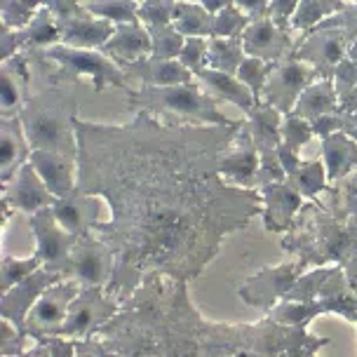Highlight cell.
Instances as JSON below:
<instances>
[{
  "instance_id": "1",
  "label": "cell",
  "mask_w": 357,
  "mask_h": 357,
  "mask_svg": "<svg viewBox=\"0 0 357 357\" xmlns=\"http://www.w3.org/2000/svg\"><path fill=\"white\" fill-rule=\"evenodd\" d=\"M240 127L242 120L169 125L144 111L125 125L75 120V190L111 207V219L92 228L116 254L108 296L123 303L151 273L193 282L223 240L264 212L259 190L219 174L221 153Z\"/></svg>"
},
{
  "instance_id": "2",
  "label": "cell",
  "mask_w": 357,
  "mask_h": 357,
  "mask_svg": "<svg viewBox=\"0 0 357 357\" xmlns=\"http://www.w3.org/2000/svg\"><path fill=\"white\" fill-rule=\"evenodd\" d=\"M202 324L188 282L151 273L94 336L116 357H197Z\"/></svg>"
},
{
  "instance_id": "3",
  "label": "cell",
  "mask_w": 357,
  "mask_h": 357,
  "mask_svg": "<svg viewBox=\"0 0 357 357\" xmlns=\"http://www.w3.org/2000/svg\"><path fill=\"white\" fill-rule=\"evenodd\" d=\"M280 247L305 268L339 266L357 289V172L305 200Z\"/></svg>"
},
{
  "instance_id": "4",
  "label": "cell",
  "mask_w": 357,
  "mask_h": 357,
  "mask_svg": "<svg viewBox=\"0 0 357 357\" xmlns=\"http://www.w3.org/2000/svg\"><path fill=\"white\" fill-rule=\"evenodd\" d=\"M329 339L308 334V327H291L266 315L259 322L223 324L205 320L197 357H317Z\"/></svg>"
},
{
  "instance_id": "5",
  "label": "cell",
  "mask_w": 357,
  "mask_h": 357,
  "mask_svg": "<svg viewBox=\"0 0 357 357\" xmlns=\"http://www.w3.org/2000/svg\"><path fill=\"white\" fill-rule=\"evenodd\" d=\"M78 106L68 85H47L43 92L31 94L19 113L31 149L54 151L78 162Z\"/></svg>"
},
{
  "instance_id": "6",
  "label": "cell",
  "mask_w": 357,
  "mask_h": 357,
  "mask_svg": "<svg viewBox=\"0 0 357 357\" xmlns=\"http://www.w3.org/2000/svg\"><path fill=\"white\" fill-rule=\"evenodd\" d=\"M127 94V108L132 113H151L153 118L169 125H235L238 120L226 118L216 99L197 82H181L169 87H137Z\"/></svg>"
},
{
  "instance_id": "7",
  "label": "cell",
  "mask_w": 357,
  "mask_h": 357,
  "mask_svg": "<svg viewBox=\"0 0 357 357\" xmlns=\"http://www.w3.org/2000/svg\"><path fill=\"white\" fill-rule=\"evenodd\" d=\"M29 56L33 61V68H40L45 73L50 85H75L87 78L97 94L106 87H118L123 92L132 89L127 73L101 50H80L59 43Z\"/></svg>"
},
{
  "instance_id": "8",
  "label": "cell",
  "mask_w": 357,
  "mask_h": 357,
  "mask_svg": "<svg viewBox=\"0 0 357 357\" xmlns=\"http://www.w3.org/2000/svg\"><path fill=\"white\" fill-rule=\"evenodd\" d=\"M123 310V303L106 294V287H80L78 296L68 305L66 320L59 331L63 339H89Z\"/></svg>"
},
{
  "instance_id": "9",
  "label": "cell",
  "mask_w": 357,
  "mask_h": 357,
  "mask_svg": "<svg viewBox=\"0 0 357 357\" xmlns=\"http://www.w3.org/2000/svg\"><path fill=\"white\" fill-rule=\"evenodd\" d=\"M282 113L275 106L257 101V106L247 113L245 125L250 127L254 144L261 155V174L259 186L271 181H284V169L280 162V149H282Z\"/></svg>"
},
{
  "instance_id": "10",
  "label": "cell",
  "mask_w": 357,
  "mask_h": 357,
  "mask_svg": "<svg viewBox=\"0 0 357 357\" xmlns=\"http://www.w3.org/2000/svg\"><path fill=\"white\" fill-rule=\"evenodd\" d=\"M303 273H305V266L301 261L268 266L264 271H259L257 275L247 278L238 289V294L247 305L264 310L268 315V312L289 294V289L296 284V280L301 278Z\"/></svg>"
},
{
  "instance_id": "11",
  "label": "cell",
  "mask_w": 357,
  "mask_h": 357,
  "mask_svg": "<svg viewBox=\"0 0 357 357\" xmlns=\"http://www.w3.org/2000/svg\"><path fill=\"white\" fill-rule=\"evenodd\" d=\"M348 47H350V38L346 36L343 29L317 26L308 31V33H301L294 50V56L310 63L320 78L334 80L336 68L348 56Z\"/></svg>"
},
{
  "instance_id": "12",
  "label": "cell",
  "mask_w": 357,
  "mask_h": 357,
  "mask_svg": "<svg viewBox=\"0 0 357 357\" xmlns=\"http://www.w3.org/2000/svg\"><path fill=\"white\" fill-rule=\"evenodd\" d=\"M29 226L36 240V252L40 254L43 266L71 280V254L75 245V235L63 231L54 219L52 207L29 216Z\"/></svg>"
},
{
  "instance_id": "13",
  "label": "cell",
  "mask_w": 357,
  "mask_h": 357,
  "mask_svg": "<svg viewBox=\"0 0 357 357\" xmlns=\"http://www.w3.org/2000/svg\"><path fill=\"white\" fill-rule=\"evenodd\" d=\"M317 78H320V75H317V71L310 63L296 59V56L291 54L273 66V73L268 75L261 101L275 106L282 116H289V113H294V106L298 97L303 94V89L312 85Z\"/></svg>"
},
{
  "instance_id": "14",
  "label": "cell",
  "mask_w": 357,
  "mask_h": 357,
  "mask_svg": "<svg viewBox=\"0 0 357 357\" xmlns=\"http://www.w3.org/2000/svg\"><path fill=\"white\" fill-rule=\"evenodd\" d=\"M80 291V284L73 280H61L50 287L45 294L38 298L33 308L29 310L24 331L29 339H43V336H59V331L66 320L68 305Z\"/></svg>"
},
{
  "instance_id": "15",
  "label": "cell",
  "mask_w": 357,
  "mask_h": 357,
  "mask_svg": "<svg viewBox=\"0 0 357 357\" xmlns=\"http://www.w3.org/2000/svg\"><path fill=\"white\" fill-rule=\"evenodd\" d=\"M116 254L94 233L75 238L71 254V280L80 287H106L111 282Z\"/></svg>"
},
{
  "instance_id": "16",
  "label": "cell",
  "mask_w": 357,
  "mask_h": 357,
  "mask_svg": "<svg viewBox=\"0 0 357 357\" xmlns=\"http://www.w3.org/2000/svg\"><path fill=\"white\" fill-rule=\"evenodd\" d=\"M301 33L284 29L271 15L252 19L250 26L242 33V47L247 56H259L268 63H278L294 54Z\"/></svg>"
},
{
  "instance_id": "17",
  "label": "cell",
  "mask_w": 357,
  "mask_h": 357,
  "mask_svg": "<svg viewBox=\"0 0 357 357\" xmlns=\"http://www.w3.org/2000/svg\"><path fill=\"white\" fill-rule=\"evenodd\" d=\"M219 174L223 181L233 183L240 188H259V174H261V155L254 144V137L250 127L242 120V127L235 132L231 144L219 158Z\"/></svg>"
},
{
  "instance_id": "18",
  "label": "cell",
  "mask_w": 357,
  "mask_h": 357,
  "mask_svg": "<svg viewBox=\"0 0 357 357\" xmlns=\"http://www.w3.org/2000/svg\"><path fill=\"white\" fill-rule=\"evenodd\" d=\"M61 36L56 29V17L50 8H40L36 17L22 29H3L0 33V61L15 54H33L59 45Z\"/></svg>"
},
{
  "instance_id": "19",
  "label": "cell",
  "mask_w": 357,
  "mask_h": 357,
  "mask_svg": "<svg viewBox=\"0 0 357 357\" xmlns=\"http://www.w3.org/2000/svg\"><path fill=\"white\" fill-rule=\"evenodd\" d=\"M56 202V195L47 188L40 174L31 162L24 165L15 176L3 186V207L12 209V212L22 214H36L40 209L52 207Z\"/></svg>"
},
{
  "instance_id": "20",
  "label": "cell",
  "mask_w": 357,
  "mask_h": 357,
  "mask_svg": "<svg viewBox=\"0 0 357 357\" xmlns=\"http://www.w3.org/2000/svg\"><path fill=\"white\" fill-rule=\"evenodd\" d=\"M61 280H66V278L54 271H47L45 266L38 268V271L31 273L29 278H24L22 282H17L10 291H5L3 298H0V317H8V320H12L24 331L29 310L33 308L36 301L50 289V287L61 282Z\"/></svg>"
},
{
  "instance_id": "21",
  "label": "cell",
  "mask_w": 357,
  "mask_h": 357,
  "mask_svg": "<svg viewBox=\"0 0 357 357\" xmlns=\"http://www.w3.org/2000/svg\"><path fill=\"white\" fill-rule=\"evenodd\" d=\"M264 200V228L268 233H280L284 235L294 226L298 212L303 207V195L291 186L289 181H271L257 188Z\"/></svg>"
},
{
  "instance_id": "22",
  "label": "cell",
  "mask_w": 357,
  "mask_h": 357,
  "mask_svg": "<svg viewBox=\"0 0 357 357\" xmlns=\"http://www.w3.org/2000/svg\"><path fill=\"white\" fill-rule=\"evenodd\" d=\"M33 61L29 54H15L0 61V118H17L31 97Z\"/></svg>"
},
{
  "instance_id": "23",
  "label": "cell",
  "mask_w": 357,
  "mask_h": 357,
  "mask_svg": "<svg viewBox=\"0 0 357 357\" xmlns=\"http://www.w3.org/2000/svg\"><path fill=\"white\" fill-rule=\"evenodd\" d=\"M56 29H59L61 43L68 47L80 50H101L104 43L113 36L116 24L99 19L82 8L73 15H59L56 17Z\"/></svg>"
},
{
  "instance_id": "24",
  "label": "cell",
  "mask_w": 357,
  "mask_h": 357,
  "mask_svg": "<svg viewBox=\"0 0 357 357\" xmlns=\"http://www.w3.org/2000/svg\"><path fill=\"white\" fill-rule=\"evenodd\" d=\"M280 162H282L284 178L303 195V200H317L327 190L329 186L327 167H324V160H320V158L317 160H301L298 153L289 151L282 144V149H280Z\"/></svg>"
},
{
  "instance_id": "25",
  "label": "cell",
  "mask_w": 357,
  "mask_h": 357,
  "mask_svg": "<svg viewBox=\"0 0 357 357\" xmlns=\"http://www.w3.org/2000/svg\"><path fill=\"white\" fill-rule=\"evenodd\" d=\"M29 162L33 165L40 178L47 183V188L52 190L56 197L71 195L75 186H78V162L61 155V153L36 149V151H31Z\"/></svg>"
},
{
  "instance_id": "26",
  "label": "cell",
  "mask_w": 357,
  "mask_h": 357,
  "mask_svg": "<svg viewBox=\"0 0 357 357\" xmlns=\"http://www.w3.org/2000/svg\"><path fill=\"white\" fill-rule=\"evenodd\" d=\"M52 214L63 231H68L75 238L92 233L94 223L99 221L97 195H85L80 190H73L66 197H56V202L52 205Z\"/></svg>"
},
{
  "instance_id": "27",
  "label": "cell",
  "mask_w": 357,
  "mask_h": 357,
  "mask_svg": "<svg viewBox=\"0 0 357 357\" xmlns=\"http://www.w3.org/2000/svg\"><path fill=\"white\" fill-rule=\"evenodd\" d=\"M31 144L22 118H0V183H8L31 158Z\"/></svg>"
},
{
  "instance_id": "28",
  "label": "cell",
  "mask_w": 357,
  "mask_h": 357,
  "mask_svg": "<svg viewBox=\"0 0 357 357\" xmlns=\"http://www.w3.org/2000/svg\"><path fill=\"white\" fill-rule=\"evenodd\" d=\"M101 52L111 56L118 66L142 61L151 56V33L142 22L118 24L113 36L101 47Z\"/></svg>"
},
{
  "instance_id": "29",
  "label": "cell",
  "mask_w": 357,
  "mask_h": 357,
  "mask_svg": "<svg viewBox=\"0 0 357 357\" xmlns=\"http://www.w3.org/2000/svg\"><path fill=\"white\" fill-rule=\"evenodd\" d=\"M195 82L205 89L209 97H214L216 101H228V104H233L235 108H240L245 116L257 106L254 92L235 73L216 71V68L207 66L195 75Z\"/></svg>"
},
{
  "instance_id": "30",
  "label": "cell",
  "mask_w": 357,
  "mask_h": 357,
  "mask_svg": "<svg viewBox=\"0 0 357 357\" xmlns=\"http://www.w3.org/2000/svg\"><path fill=\"white\" fill-rule=\"evenodd\" d=\"M120 68L127 73V78H137L144 87H169L195 80V75L178 59H153V56H146L142 61L125 63Z\"/></svg>"
},
{
  "instance_id": "31",
  "label": "cell",
  "mask_w": 357,
  "mask_h": 357,
  "mask_svg": "<svg viewBox=\"0 0 357 357\" xmlns=\"http://www.w3.org/2000/svg\"><path fill=\"white\" fill-rule=\"evenodd\" d=\"M40 8H50L54 17L73 15L82 10V0H0V24L3 29H22Z\"/></svg>"
},
{
  "instance_id": "32",
  "label": "cell",
  "mask_w": 357,
  "mask_h": 357,
  "mask_svg": "<svg viewBox=\"0 0 357 357\" xmlns=\"http://www.w3.org/2000/svg\"><path fill=\"white\" fill-rule=\"evenodd\" d=\"M322 160L327 167L329 183L350 176L353 172H357V139L346 132H334L322 137Z\"/></svg>"
},
{
  "instance_id": "33",
  "label": "cell",
  "mask_w": 357,
  "mask_h": 357,
  "mask_svg": "<svg viewBox=\"0 0 357 357\" xmlns=\"http://www.w3.org/2000/svg\"><path fill=\"white\" fill-rule=\"evenodd\" d=\"M339 111V92H336L334 80L317 78L312 85L303 89V94L298 97L294 113L310 123H315L317 118L329 116V113Z\"/></svg>"
},
{
  "instance_id": "34",
  "label": "cell",
  "mask_w": 357,
  "mask_h": 357,
  "mask_svg": "<svg viewBox=\"0 0 357 357\" xmlns=\"http://www.w3.org/2000/svg\"><path fill=\"white\" fill-rule=\"evenodd\" d=\"M172 24L183 38H212L214 12L193 0H176L172 12Z\"/></svg>"
},
{
  "instance_id": "35",
  "label": "cell",
  "mask_w": 357,
  "mask_h": 357,
  "mask_svg": "<svg viewBox=\"0 0 357 357\" xmlns=\"http://www.w3.org/2000/svg\"><path fill=\"white\" fill-rule=\"evenodd\" d=\"M348 5V0H301L291 17V29L296 33H308L322 22H327L329 17H334L336 12L346 10Z\"/></svg>"
},
{
  "instance_id": "36",
  "label": "cell",
  "mask_w": 357,
  "mask_h": 357,
  "mask_svg": "<svg viewBox=\"0 0 357 357\" xmlns=\"http://www.w3.org/2000/svg\"><path fill=\"white\" fill-rule=\"evenodd\" d=\"M242 38H209V68L238 75L240 63L245 61Z\"/></svg>"
},
{
  "instance_id": "37",
  "label": "cell",
  "mask_w": 357,
  "mask_h": 357,
  "mask_svg": "<svg viewBox=\"0 0 357 357\" xmlns=\"http://www.w3.org/2000/svg\"><path fill=\"white\" fill-rule=\"evenodd\" d=\"M139 5L137 0H82V8L89 15L106 19L111 24H132L139 22Z\"/></svg>"
},
{
  "instance_id": "38",
  "label": "cell",
  "mask_w": 357,
  "mask_h": 357,
  "mask_svg": "<svg viewBox=\"0 0 357 357\" xmlns=\"http://www.w3.org/2000/svg\"><path fill=\"white\" fill-rule=\"evenodd\" d=\"M146 29L151 33L153 59H178L186 38L174 29V24H155V26H146Z\"/></svg>"
},
{
  "instance_id": "39",
  "label": "cell",
  "mask_w": 357,
  "mask_h": 357,
  "mask_svg": "<svg viewBox=\"0 0 357 357\" xmlns=\"http://www.w3.org/2000/svg\"><path fill=\"white\" fill-rule=\"evenodd\" d=\"M38 268H43V259L38 252L26 259L3 257V261H0V289H3V294L10 291L17 282H22L24 278H29L31 273H36Z\"/></svg>"
},
{
  "instance_id": "40",
  "label": "cell",
  "mask_w": 357,
  "mask_h": 357,
  "mask_svg": "<svg viewBox=\"0 0 357 357\" xmlns=\"http://www.w3.org/2000/svg\"><path fill=\"white\" fill-rule=\"evenodd\" d=\"M334 266H317L312 271H305L301 278L296 280V284L289 289L282 301H291V303H308L317 296V291L322 289V284L327 282V278L331 275Z\"/></svg>"
},
{
  "instance_id": "41",
  "label": "cell",
  "mask_w": 357,
  "mask_h": 357,
  "mask_svg": "<svg viewBox=\"0 0 357 357\" xmlns=\"http://www.w3.org/2000/svg\"><path fill=\"white\" fill-rule=\"evenodd\" d=\"M250 22L252 19L247 17L240 8L228 5V8H223L214 15L212 38H242L245 29L250 26Z\"/></svg>"
},
{
  "instance_id": "42",
  "label": "cell",
  "mask_w": 357,
  "mask_h": 357,
  "mask_svg": "<svg viewBox=\"0 0 357 357\" xmlns=\"http://www.w3.org/2000/svg\"><path fill=\"white\" fill-rule=\"evenodd\" d=\"M273 66L275 63H268L264 59H259V56H245V61L240 63L238 78L252 89L257 101H261V97H264V87L268 82V75L273 73Z\"/></svg>"
},
{
  "instance_id": "43",
  "label": "cell",
  "mask_w": 357,
  "mask_h": 357,
  "mask_svg": "<svg viewBox=\"0 0 357 357\" xmlns=\"http://www.w3.org/2000/svg\"><path fill=\"white\" fill-rule=\"evenodd\" d=\"M280 132H282V144L289 151H294V153L301 151L303 146L308 144L312 137H315L310 120L296 116V113H289V116L282 118V130H280Z\"/></svg>"
},
{
  "instance_id": "44",
  "label": "cell",
  "mask_w": 357,
  "mask_h": 357,
  "mask_svg": "<svg viewBox=\"0 0 357 357\" xmlns=\"http://www.w3.org/2000/svg\"><path fill=\"white\" fill-rule=\"evenodd\" d=\"M178 61L188 68L190 73L197 75L202 68L209 66V38H186L178 54Z\"/></svg>"
},
{
  "instance_id": "45",
  "label": "cell",
  "mask_w": 357,
  "mask_h": 357,
  "mask_svg": "<svg viewBox=\"0 0 357 357\" xmlns=\"http://www.w3.org/2000/svg\"><path fill=\"white\" fill-rule=\"evenodd\" d=\"M26 339V331H22L8 317H0V357H19Z\"/></svg>"
},
{
  "instance_id": "46",
  "label": "cell",
  "mask_w": 357,
  "mask_h": 357,
  "mask_svg": "<svg viewBox=\"0 0 357 357\" xmlns=\"http://www.w3.org/2000/svg\"><path fill=\"white\" fill-rule=\"evenodd\" d=\"M176 0H144L139 5V22L144 26H155V24H172V12H174Z\"/></svg>"
},
{
  "instance_id": "47",
  "label": "cell",
  "mask_w": 357,
  "mask_h": 357,
  "mask_svg": "<svg viewBox=\"0 0 357 357\" xmlns=\"http://www.w3.org/2000/svg\"><path fill=\"white\" fill-rule=\"evenodd\" d=\"M320 26H339L346 31V36L350 38V43L357 40V5L350 3L346 10L336 12L334 17H329L327 22H322Z\"/></svg>"
},
{
  "instance_id": "48",
  "label": "cell",
  "mask_w": 357,
  "mask_h": 357,
  "mask_svg": "<svg viewBox=\"0 0 357 357\" xmlns=\"http://www.w3.org/2000/svg\"><path fill=\"white\" fill-rule=\"evenodd\" d=\"M334 85H336L339 97L346 94L348 89L357 87V61H353L350 56H346V59L341 61V66L336 68V73H334Z\"/></svg>"
},
{
  "instance_id": "49",
  "label": "cell",
  "mask_w": 357,
  "mask_h": 357,
  "mask_svg": "<svg viewBox=\"0 0 357 357\" xmlns=\"http://www.w3.org/2000/svg\"><path fill=\"white\" fill-rule=\"evenodd\" d=\"M301 0H271V8H268V15H271L280 26L291 29V17L298 8ZM294 31V29H291Z\"/></svg>"
},
{
  "instance_id": "50",
  "label": "cell",
  "mask_w": 357,
  "mask_h": 357,
  "mask_svg": "<svg viewBox=\"0 0 357 357\" xmlns=\"http://www.w3.org/2000/svg\"><path fill=\"white\" fill-rule=\"evenodd\" d=\"M73 357H116L111 350L106 348V343L99 336H89V339L75 341V353Z\"/></svg>"
},
{
  "instance_id": "51",
  "label": "cell",
  "mask_w": 357,
  "mask_h": 357,
  "mask_svg": "<svg viewBox=\"0 0 357 357\" xmlns=\"http://www.w3.org/2000/svg\"><path fill=\"white\" fill-rule=\"evenodd\" d=\"M235 8H240L250 19H259L268 15V8H271V0H233Z\"/></svg>"
},
{
  "instance_id": "52",
  "label": "cell",
  "mask_w": 357,
  "mask_h": 357,
  "mask_svg": "<svg viewBox=\"0 0 357 357\" xmlns=\"http://www.w3.org/2000/svg\"><path fill=\"white\" fill-rule=\"evenodd\" d=\"M339 111L343 113H355L357 111V87L348 89L346 94L339 97Z\"/></svg>"
},
{
  "instance_id": "53",
  "label": "cell",
  "mask_w": 357,
  "mask_h": 357,
  "mask_svg": "<svg viewBox=\"0 0 357 357\" xmlns=\"http://www.w3.org/2000/svg\"><path fill=\"white\" fill-rule=\"evenodd\" d=\"M19 357H54V350L47 341H38L31 350H24Z\"/></svg>"
},
{
  "instance_id": "54",
  "label": "cell",
  "mask_w": 357,
  "mask_h": 357,
  "mask_svg": "<svg viewBox=\"0 0 357 357\" xmlns=\"http://www.w3.org/2000/svg\"><path fill=\"white\" fill-rule=\"evenodd\" d=\"M348 56H350V59H353V61H357V40L350 43V47H348Z\"/></svg>"
},
{
  "instance_id": "55",
  "label": "cell",
  "mask_w": 357,
  "mask_h": 357,
  "mask_svg": "<svg viewBox=\"0 0 357 357\" xmlns=\"http://www.w3.org/2000/svg\"><path fill=\"white\" fill-rule=\"evenodd\" d=\"M348 3H353V5H357V0H348Z\"/></svg>"
},
{
  "instance_id": "56",
  "label": "cell",
  "mask_w": 357,
  "mask_h": 357,
  "mask_svg": "<svg viewBox=\"0 0 357 357\" xmlns=\"http://www.w3.org/2000/svg\"><path fill=\"white\" fill-rule=\"evenodd\" d=\"M137 3H144V0H137Z\"/></svg>"
}]
</instances>
